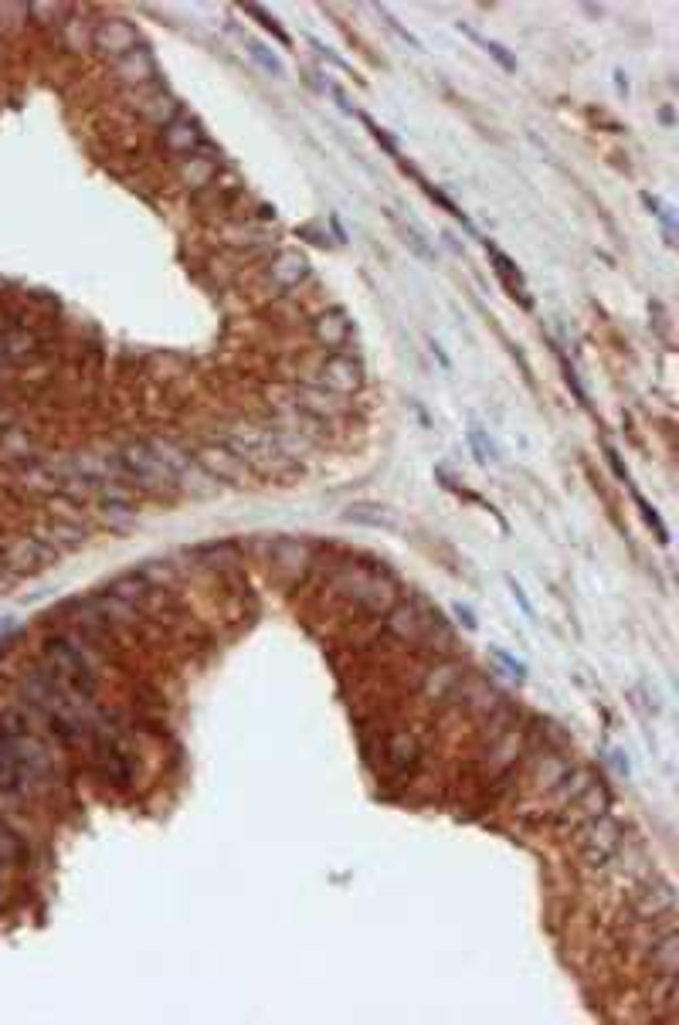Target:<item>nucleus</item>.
Listing matches in <instances>:
<instances>
[{
  "instance_id": "f3484780",
  "label": "nucleus",
  "mask_w": 679,
  "mask_h": 1025,
  "mask_svg": "<svg viewBox=\"0 0 679 1025\" xmlns=\"http://www.w3.org/2000/svg\"><path fill=\"white\" fill-rule=\"evenodd\" d=\"M418 757H421V747H418V737L415 734H408V730H401V734H394L388 740V768L394 774H405L411 771L418 764Z\"/></svg>"
},
{
  "instance_id": "20e7f679",
  "label": "nucleus",
  "mask_w": 679,
  "mask_h": 1025,
  "mask_svg": "<svg viewBox=\"0 0 679 1025\" xmlns=\"http://www.w3.org/2000/svg\"><path fill=\"white\" fill-rule=\"evenodd\" d=\"M608 805H612V795H608V788L601 785V781H591V785L584 788L578 798H571L561 808V812H564L561 825H564V829H584L588 822H595V818L605 815Z\"/></svg>"
},
{
  "instance_id": "dca6fc26",
  "label": "nucleus",
  "mask_w": 679,
  "mask_h": 1025,
  "mask_svg": "<svg viewBox=\"0 0 679 1025\" xmlns=\"http://www.w3.org/2000/svg\"><path fill=\"white\" fill-rule=\"evenodd\" d=\"M459 683H462V669L452 666V662H442V666H435L432 673L425 676V683H421V693H425L432 703H445V700H452V696L459 693Z\"/></svg>"
},
{
  "instance_id": "0eeeda50",
  "label": "nucleus",
  "mask_w": 679,
  "mask_h": 1025,
  "mask_svg": "<svg viewBox=\"0 0 679 1025\" xmlns=\"http://www.w3.org/2000/svg\"><path fill=\"white\" fill-rule=\"evenodd\" d=\"M48 656H51V666H55V676L68 679L75 689L92 693V669H89V662H85V656L79 649H72L65 639H58V642L48 645Z\"/></svg>"
},
{
  "instance_id": "bb28decb",
  "label": "nucleus",
  "mask_w": 679,
  "mask_h": 1025,
  "mask_svg": "<svg viewBox=\"0 0 679 1025\" xmlns=\"http://www.w3.org/2000/svg\"><path fill=\"white\" fill-rule=\"evenodd\" d=\"M455 615H459L462 622H466V628H476V618H472V611H469V608H462V605H459V608H455Z\"/></svg>"
},
{
  "instance_id": "a878e982",
  "label": "nucleus",
  "mask_w": 679,
  "mask_h": 1025,
  "mask_svg": "<svg viewBox=\"0 0 679 1025\" xmlns=\"http://www.w3.org/2000/svg\"><path fill=\"white\" fill-rule=\"evenodd\" d=\"M245 11H248V14H252V17H259V21H262V28H265V31H272V34H275V38H279V41H282V45H289V34H286V31H282V28H279V24H275V17H269V14H265V11H262V7H245Z\"/></svg>"
},
{
  "instance_id": "f257e3e1",
  "label": "nucleus",
  "mask_w": 679,
  "mask_h": 1025,
  "mask_svg": "<svg viewBox=\"0 0 679 1025\" xmlns=\"http://www.w3.org/2000/svg\"><path fill=\"white\" fill-rule=\"evenodd\" d=\"M622 846H625L622 825H618L615 818L601 815V818H595V822L584 825V835H581V856H584V863H588V866L605 869V866L618 856V849H622Z\"/></svg>"
},
{
  "instance_id": "f8f14e48",
  "label": "nucleus",
  "mask_w": 679,
  "mask_h": 1025,
  "mask_svg": "<svg viewBox=\"0 0 679 1025\" xmlns=\"http://www.w3.org/2000/svg\"><path fill=\"white\" fill-rule=\"evenodd\" d=\"M309 275V262L299 252H279L272 258V265H269V286L272 289H279V292H286V289H296L299 282H303Z\"/></svg>"
},
{
  "instance_id": "423d86ee",
  "label": "nucleus",
  "mask_w": 679,
  "mask_h": 1025,
  "mask_svg": "<svg viewBox=\"0 0 679 1025\" xmlns=\"http://www.w3.org/2000/svg\"><path fill=\"white\" fill-rule=\"evenodd\" d=\"M286 408L299 411V415H306V418L326 421V418H340L343 411H347V401H343V394H333V391H323V387L306 384V387H296V391H292V401L286 404Z\"/></svg>"
},
{
  "instance_id": "9b49d317",
  "label": "nucleus",
  "mask_w": 679,
  "mask_h": 1025,
  "mask_svg": "<svg viewBox=\"0 0 679 1025\" xmlns=\"http://www.w3.org/2000/svg\"><path fill=\"white\" fill-rule=\"evenodd\" d=\"M646 964L652 968V978L679 975V934L676 930H666V934H659L656 941L646 947Z\"/></svg>"
},
{
  "instance_id": "a211bd4d",
  "label": "nucleus",
  "mask_w": 679,
  "mask_h": 1025,
  "mask_svg": "<svg viewBox=\"0 0 679 1025\" xmlns=\"http://www.w3.org/2000/svg\"><path fill=\"white\" fill-rule=\"evenodd\" d=\"M350 523H360V527H374V530H398V516H394L388 506H377V503H357L347 510Z\"/></svg>"
},
{
  "instance_id": "6e6552de",
  "label": "nucleus",
  "mask_w": 679,
  "mask_h": 1025,
  "mask_svg": "<svg viewBox=\"0 0 679 1025\" xmlns=\"http://www.w3.org/2000/svg\"><path fill=\"white\" fill-rule=\"evenodd\" d=\"M197 465H201L204 472L214 479V482H228V486H235V482H242L245 479V472H248V465L238 459L235 452L228 449V445H204L201 452H197Z\"/></svg>"
},
{
  "instance_id": "6ab92c4d",
  "label": "nucleus",
  "mask_w": 679,
  "mask_h": 1025,
  "mask_svg": "<svg viewBox=\"0 0 679 1025\" xmlns=\"http://www.w3.org/2000/svg\"><path fill=\"white\" fill-rule=\"evenodd\" d=\"M99 45L106 48L109 55L123 58L136 48V31L126 21H109V24H102V31H99Z\"/></svg>"
},
{
  "instance_id": "2eb2a0df",
  "label": "nucleus",
  "mask_w": 679,
  "mask_h": 1025,
  "mask_svg": "<svg viewBox=\"0 0 679 1025\" xmlns=\"http://www.w3.org/2000/svg\"><path fill=\"white\" fill-rule=\"evenodd\" d=\"M116 72H119V79L130 82V85H157V79H160L157 58H153L146 48H140V51L133 48L130 55L119 58Z\"/></svg>"
},
{
  "instance_id": "4be33fe9",
  "label": "nucleus",
  "mask_w": 679,
  "mask_h": 1025,
  "mask_svg": "<svg viewBox=\"0 0 679 1025\" xmlns=\"http://www.w3.org/2000/svg\"><path fill=\"white\" fill-rule=\"evenodd\" d=\"M567 771H571V764H567V761H561V757H557V754H544V757H540V761H537L534 785H537L540 791H550V788L557 785V781L564 778Z\"/></svg>"
},
{
  "instance_id": "f03ea898",
  "label": "nucleus",
  "mask_w": 679,
  "mask_h": 1025,
  "mask_svg": "<svg viewBox=\"0 0 679 1025\" xmlns=\"http://www.w3.org/2000/svg\"><path fill=\"white\" fill-rule=\"evenodd\" d=\"M309 384L347 398V394L360 391V384H364V367H360L357 360L337 357V353H333V357H326L323 364H316L313 370H309Z\"/></svg>"
},
{
  "instance_id": "7ed1b4c3",
  "label": "nucleus",
  "mask_w": 679,
  "mask_h": 1025,
  "mask_svg": "<svg viewBox=\"0 0 679 1025\" xmlns=\"http://www.w3.org/2000/svg\"><path fill=\"white\" fill-rule=\"evenodd\" d=\"M337 591L350 594V598H354L360 608L374 611V615H381V611L388 608L391 598H394V588H391L388 581H381L377 574H364V571L340 574L337 577Z\"/></svg>"
},
{
  "instance_id": "1a4fd4ad",
  "label": "nucleus",
  "mask_w": 679,
  "mask_h": 1025,
  "mask_svg": "<svg viewBox=\"0 0 679 1025\" xmlns=\"http://www.w3.org/2000/svg\"><path fill=\"white\" fill-rule=\"evenodd\" d=\"M163 146L177 157H194V153L208 150V136H204L201 123H194L191 116H177L174 123L163 126Z\"/></svg>"
},
{
  "instance_id": "412c9836",
  "label": "nucleus",
  "mask_w": 679,
  "mask_h": 1025,
  "mask_svg": "<svg viewBox=\"0 0 679 1025\" xmlns=\"http://www.w3.org/2000/svg\"><path fill=\"white\" fill-rule=\"evenodd\" d=\"M520 747H523V737L517 734V730H506V734L496 740L493 747H489V757H493V771L496 774L510 771V764L517 761Z\"/></svg>"
},
{
  "instance_id": "4468645a",
  "label": "nucleus",
  "mask_w": 679,
  "mask_h": 1025,
  "mask_svg": "<svg viewBox=\"0 0 679 1025\" xmlns=\"http://www.w3.org/2000/svg\"><path fill=\"white\" fill-rule=\"evenodd\" d=\"M313 333L326 350H343L350 343V337H354V326H350L347 313H340V309H326V313L316 316Z\"/></svg>"
},
{
  "instance_id": "9d476101",
  "label": "nucleus",
  "mask_w": 679,
  "mask_h": 1025,
  "mask_svg": "<svg viewBox=\"0 0 679 1025\" xmlns=\"http://www.w3.org/2000/svg\"><path fill=\"white\" fill-rule=\"evenodd\" d=\"M24 778V744L17 730L0 723V791H17Z\"/></svg>"
},
{
  "instance_id": "393cba45",
  "label": "nucleus",
  "mask_w": 679,
  "mask_h": 1025,
  "mask_svg": "<svg viewBox=\"0 0 679 1025\" xmlns=\"http://www.w3.org/2000/svg\"><path fill=\"white\" fill-rule=\"evenodd\" d=\"M405 238H408V248H411V252H415L418 258H425V262H435V252L425 245V238H421V231H418V228L405 225Z\"/></svg>"
},
{
  "instance_id": "ddd939ff",
  "label": "nucleus",
  "mask_w": 679,
  "mask_h": 1025,
  "mask_svg": "<svg viewBox=\"0 0 679 1025\" xmlns=\"http://www.w3.org/2000/svg\"><path fill=\"white\" fill-rule=\"evenodd\" d=\"M388 632L398 635L401 642H421V635H425V605L408 601V605L391 608L388 611Z\"/></svg>"
},
{
  "instance_id": "39448f33",
  "label": "nucleus",
  "mask_w": 679,
  "mask_h": 1025,
  "mask_svg": "<svg viewBox=\"0 0 679 1025\" xmlns=\"http://www.w3.org/2000/svg\"><path fill=\"white\" fill-rule=\"evenodd\" d=\"M632 913L635 917H666V913H676L673 883L659 880V876L652 873L646 883H639L632 890Z\"/></svg>"
},
{
  "instance_id": "aec40b11",
  "label": "nucleus",
  "mask_w": 679,
  "mask_h": 1025,
  "mask_svg": "<svg viewBox=\"0 0 679 1025\" xmlns=\"http://www.w3.org/2000/svg\"><path fill=\"white\" fill-rule=\"evenodd\" d=\"M143 116L150 119V123H157V126H167V123H174V119L180 116V102L170 96L167 89H153V96L143 102Z\"/></svg>"
},
{
  "instance_id": "b1692460",
  "label": "nucleus",
  "mask_w": 679,
  "mask_h": 1025,
  "mask_svg": "<svg viewBox=\"0 0 679 1025\" xmlns=\"http://www.w3.org/2000/svg\"><path fill=\"white\" fill-rule=\"evenodd\" d=\"M245 45H248V55H252V58H255V62H259V65L265 68V72H272V75H282V62H279V58H275V55H272V51H269V48H262V45H259V41H252V38H248V41H245Z\"/></svg>"
},
{
  "instance_id": "5701e85b",
  "label": "nucleus",
  "mask_w": 679,
  "mask_h": 1025,
  "mask_svg": "<svg viewBox=\"0 0 679 1025\" xmlns=\"http://www.w3.org/2000/svg\"><path fill=\"white\" fill-rule=\"evenodd\" d=\"M214 174H218V163H214L211 157H201V153H194V157L180 167V177H184V184H191V187H204Z\"/></svg>"
}]
</instances>
